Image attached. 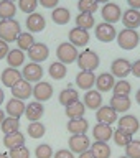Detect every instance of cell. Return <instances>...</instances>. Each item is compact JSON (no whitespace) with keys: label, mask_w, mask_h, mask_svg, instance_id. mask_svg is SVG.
Masks as SVG:
<instances>
[{"label":"cell","mask_w":140,"mask_h":158,"mask_svg":"<svg viewBox=\"0 0 140 158\" xmlns=\"http://www.w3.org/2000/svg\"><path fill=\"white\" fill-rule=\"evenodd\" d=\"M116 41L119 44V48L125 49V51H130V49H135L140 43V35L137 33V30H129L124 28L122 31L117 33Z\"/></svg>","instance_id":"1"},{"label":"cell","mask_w":140,"mask_h":158,"mask_svg":"<svg viewBox=\"0 0 140 158\" xmlns=\"http://www.w3.org/2000/svg\"><path fill=\"white\" fill-rule=\"evenodd\" d=\"M20 33H22V27L17 20H0V40L7 43H13L17 41Z\"/></svg>","instance_id":"2"},{"label":"cell","mask_w":140,"mask_h":158,"mask_svg":"<svg viewBox=\"0 0 140 158\" xmlns=\"http://www.w3.org/2000/svg\"><path fill=\"white\" fill-rule=\"evenodd\" d=\"M78 66L81 71H92L94 69L99 68V63H101V59H99V54L96 51H92V49H86V51L79 53L78 56Z\"/></svg>","instance_id":"3"},{"label":"cell","mask_w":140,"mask_h":158,"mask_svg":"<svg viewBox=\"0 0 140 158\" xmlns=\"http://www.w3.org/2000/svg\"><path fill=\"white\" fill-rule=\"evenodd\" d=\"M56 56L59 59V63L71 64V63H74L78 59L79 53H78V48L74 46V44H71L69 41H64V43H61L56 48Z\"/></svg>","instance_id":"4"},{"label":"cell","mask_w":140,"mask_h":158,"mask_svg":"<svg viewBox=\"0 0 140 158\" xmlns=\"http://www.w3.org/2000/svg\"><path fill=\"white\" fill-rule=\"evenodd\" d=\"M68 145H69V150L73 153H78V155H81L84 153L86 150L91 148V140H89V137L86 133H79V135H71L68 140Z\"/></svg>","instance_id":"5"},{"label":"cell","mask_w":140,"mask_h":158,"mask_svg":"<svg viewBox=\"0 0 140 158\" xmlns=\"http://www.w3.org/2000/svg\"><path fill=\"white\" fill-rule=\"evenodd\" d=\"M130 69H132V63L125 58H117L111 64V74L119 79H125L130 74Z\"/></svg>","instance_id":"6"},{"label":"cell","mask_w":140,"mask_h":158,"mask_svg":"<svg viewBox=\"0 0 140 158\" xmlns=\"http://www.w3.org/2000/svg\"><path fill=\"white\" fill-rule=\"evenodd\" d=\"M94 33H96V38L102 43H111L117 36V31H116V28H114V25L106 23V22L96 25V31Z\"/></svg>","instance_id":"7"},{"label":"cell","mask_w":140,"mask_h":158,"mask_svg":"<svg viewBox=\"0 0 140 158\" xmlns=\"http://www.w3.org/2000/svg\"><path fill=\"white\" fill-rule=\"evenodd\" d=\"M101 15H102V18L106 23L114 25L116 22H119V20L122 18V10L117 3L109 2V3H104V7L101 10Z\"/></svg>","instance_id":"8"},{"label":"cell","mask_w":140,"mask_h":158,"mask_svg":"<svg viewBox=\"0 0 140 158\" xmlns=\"http://www.w3.org/2000/svg\"><path fill=\"white\" fill-rule=\"evenodd\" d=\"M68 40H69V43L74 44L76 48H83L89 43V31L87 30L79 28V27H74V28L69 30Z\"/></svg>","instance_id":"9"},{"label":"cell","mask_w":140,"mask_h":158,"mask_svg":"<svg viewBox=\"0 0 140 158\" xmlns=\"http://www.w3.org/2000/svg\"><path fill=\"white\" fill-rule=\"evenodd\" d=\"M32 96L35 97V101H38V102H46L53 96V86L46 81H40V82L35 84Z\"/></svg>","instance_id":"10"},{"label":"cell","mask_w":140,"mask_h":158,"mask_svg":"<svg viewBox=\"0 0 140 158\" xmlns=\"http://www.w3.org/2000/svg\"><path fill=\"white\" fill-rule=\"evenodd\" d=\"M22 76L28 82H40L43 77V68L38 63H28L27 66H23Z\"/></svg>","instance_id":"11"},{"label":"cell","mask_w":140,"mask_h":158,"mask_svg":"<svg viewBox=\"0 0 140 158\" xmlns=\"http://www.w3.org/2000/svg\"><path fill=\"white\" fill-rule=\"evenodd\" d=\"M49 56V48L45 43H35L32 48L28 49V58L32 59V63H43L46 61Z\"/></svg>","instance_id":"12"},{"label":"cell","mask_w":140,"mask_h":158,"mask_svg":"<svg viewBox=\"0 0 140 158\" xmlns=\"http://www.w3.org/2000/svg\"><path fill=\"white\" fill-rule=\"evenodd\" d=\"M46 27V20L41 13H30L27 17V30L30 33H40Z\"/></svg>","instance_id":"13"},{"label":"cell","mask_w":140,"mask_h":158,"mask_svg":"<svg viewBox=\"0 0 140 158\" xmlns=\"http://www.w3.org/2000/svg\"><path fill=\"white\" fill-rule=\"evenodd\" d=\"M33 94V87H32V82L25 81V79H22V81H18L15 86L12 87V96L15 99H20V101H27V99Z\"/></svg>","instance_id":"14"},{"label":"cell","mask_w":140,"mask_h":158,"mask_svg":"<svg viewBox=\"0 0 140 158\" xmlns=\"http://www.w3.org/2000/svg\"><path fill=\"white\" fill-rule=\"evenodd\" d=\"M0 79H2V84L3 86H7L12 89L15 84H17L18 81H22L23 76H22V71H18L17 68H5L2 71V76H0Z\"/></svg>","instance_id":"15"},{"label":"cell","mask_w":140,"mask_h":158,"mask_svg":"<svg viewBox=\"0 0 140 158\" xmlns=\"http://www.w3.org/2000/svg\"><path fill=\"white\" fill-rule=\"evenodd\" d=\"M119 128L124 130L125 133L129 135H134L135 132H138L140 128V122L135 115H130V114H127V115H124L119 118Z\"/></svg>","instance_id":"16"},{"label":"cell","mask_w":140,"mask_h":158,"mask_svg":"<svg viewBox=\"0 0 140 158\" xmlns=\"http://www.w3.org/2000/svg\"><path fill=\"white\" fill-rule=\"evenodd\" d=\"M96 118L99 123H109V125H112L114 122H117V112L114 110L111 106H101L96 110Z\"/></svg>","instance_id":"17"},{"label":"cell","mask_w":140,"mask_h":158,"mask_svg":"<svg viewBox=\"0 0 140 158\" xmlns=\"http://www.w3.org/2000/svg\"><path fill=\"white\" fill-rule=\"evenodd\" d=\"M76 86L83 91H89L96 86V74L92 71H79L76 76Z\"/></svg>","instance_id":"18"},{"label":"cell","mask_w":140,"mask_h":158,"mask_svg":"<svg viewBox=\"0 0 140 158\" xmlns=\"http://www.w3.org/2000/svg\"><path fill=\"white\" fill-rule=\"evenodd\" d=\"M122 23L124 27L129 30H137L140 27V10L129 8L125 12H122Z\"/></svg>","instance_id":"19"},{"label":"cell","mask_w":140,"mask_h":158,"mask_svg":"<svg viewBox=\"0 0 140 158\" xmlns=\"http://www.w3.org/2000/svg\"><path fill=\"white\" fill-rule=\"evenodd\" d=\"M114 135V130L109 123H99L92 128V137L96 142H109Z\"/></svg>","instance_id":"20"},{"label":"cell","mask_w":140,"mask_h":158,"mask_svg":"<svg viewBox=\"0 0 140 158\" xmlns=\"http://www.w3.org/2000/svg\"><path fill=\"white\" fill-rule=\"evenodd\" d=\"M43 114H45V106L38 101L30 102L27 106V109H25V115H27V118L30 122H40Z\"/></svg>","instance_id":"21"},{"label":"cell","mask_w":140,"mask_h":158,"mask_svg":"<svg viewBox=\"0 0 140 158\" xmlns=\"http://www.w3.org/2000/svg\"><path fill=\"white\" fill-rule=\"evenodd\" d=\"M114 84H116V77L112 76L111 73H102L96 76V87L99 92H109L114 89Z\"/></svg>","instance_id":"22"},{"label":"cell","mask_w":140,"mask_h":158,"mask_svg":"<svg viewBox=\"0 0 140 158\" xmlns=\"http://www.w3.org/2000/svg\"><path fill=\"white\" fill-rule=\"evenodd\" d=\"M25 109L27 106L23 104V101H20V99H15L12 97L10 101L7 102V106H5V110H7L8 117H15V118H20L25 114Z\"/></svg>","instance_id":"23"},{"label":"cell","mask_w":140,"mask_h":158,"mask_svg":"<svg viewBox=\"0 0 140 158\" xmlns=\"http://www.w3.org/2000/svg\"><path fill=\"white\" fill-rule=\"evenodd\" d=\"M109 106H111L117 114H124L130 109L132 102H130V97L129 96H112L111 101H109Z\"/></svg>","instance_id":"24"},{"label":"cell","mask_w":140,"mask_h":158,"mask_svg":"<svg viewBox=\"0 0 140 158\" xmlns=\"http://www.w3.org/2000/svg\"><path fill=\"white\" fill-rule=\"evenodd\" d=\"M84 106H86L87 109H91V110H97L99 107L102 106V96L99 91H94V89H89V91H86V94H84Z\"/></svg>","instance_id":"25"},{"label":"cell","mask_w":140,"mask_h":158,"mask_svg":"<svg viewBox=\"0 0 140 158\" xmlns=\"http://www.w3.org/2000/svg\"><path fill=\"white\" fill-rule=\"evenodd\" d=\"M89 130V122L86 118H69L68 120V132L71 135H79V133H86Z\"/></svg>","instance_id":"26"},{"label":"cell","mask_w":140,"mask_h":158,"mask_svg":"<svg viewBox=\"0 0 140 158\" xmlns=\"http://www.w3.org/2000/svg\"><path fill=\"white\" fill-rule=\"evenodd\" d=\"M3 145L12 150V148H17V147H22L25 145V135L22 132H13V133H7L3 137Z\"/></svg>","instance_id":"27"},{"label":"cell","mask_w":140,"mask_h":158,"mask_svg":"<svg viewBox=\"0 0 140 158\" xmlns=\"http://www.w3.org/2000/svg\"><path fill=\"white\" fill-rule=\"evenodd\" d=\"M79 101V92L76 91V89L73 87H68V89H63L61 92H59V104L64 107L71 106V104L78 102Z\"/></svg>","instance_id":"28"},{"label":"cell","mask_w":140,"mask_h":158,"mask_svg":"<svg viewBox=\"0 0 140 158\" xmlns=\"http://www.w3.org/2000/svg\"><path fill=\"white\" fill-rule=\"evenodd\" d=\"M7 63H8V66L10 68H18V66H23V63H25V53L22 51V49H18V48H13V49H10L8 54H7Z\"/></svg>","instance_id":"29"},{"label":"cell","mask_w":140,"mask_h":158,"mask_svg":"<svg viewBox=\"0 0 140 158\" xmlns=\"http://www.w3.org/2000/svg\"><path fill=\"white\" fill-rule=\"evenodd\" d=\"M17 13V5L10 0H0V20H12Z\"/></svg>","instance_id":"30"},{"label":"cell","mask_w":140,"mask_h":158,"mask_svg":"<svg viewBox=\"0 0 140 158\" xmlns=\"http://www.w3.org/2000/svg\"><path fill=\"white\" fill-rule=\"evenodd\" d=\"M48 73H49V76H51V79L63 81V79L66 77V74H68V68H66V64L56 61V63H51V64H49Z\"/></svg>","instance_id":"31"},{"label":"cell","mask_w":140,"mask_h":158,"mask_svg":"<svg viewBox=\"0 0 140 158\" xmlns=\"http://www.w3.org/2000/svg\"><path fill=\"white\" fill-rule=\"evenodd\" d=\"M51 20H53V23H56V25H66L69 20H71V12L64 7H56L51 13Z\"/></svg>","instance_id":"32"},{"label":"cell","mask_w":140,"mask_h":158,"mask_svg":"<svg viewBox=\"0 0 140 158\" xmlns=\"http://www.w3.org/2000/svg\"><path fill=\"white\" fill-rule=\"evenodd\" d=\"M91 152L96 155V158H111L112 150L107 145V142H94L91 145Z\"/></svg>","instance_id":"33"},{"label":"cell","mask_w":140,"mask_h":158,"mask_svg":"<svg viewBox=\"0 0 140 158\" xmlns=\"http://www.w3.org/2000/svg\"><path fill=\"white\" fill-rule=\"evenodd\" d=\"M64 109H66V117L68 118H81L84 115V112H86V106H84V102H81V101L74 102V104H71V106H68Z\"/></svg>","instance_id":"34"},{"label":"cell","mask_w":140,"mask_h":158,"mask_svg":"<svg viewBox=\"0 0 140 158\" xmlns=\"http://www.w3.org/2000/svg\"><path fill=\"white\" fill-rule=\"evenodd\" d=\"M36 43L35 41V38H33V35L32 33H20L18 35V38H17V44H18V49H22V51H28L30 48L33 46V44Z\"/></svg>","instance_id":"35"},{"label":"cell","mask_w":140,"mask_h":158,"mask_svg":"<svg viewBox=\"0 0 140 158\" xmlns=\"http://www.w3.org/2000/svg\"><path fill=\"white\" fill-rule=\"evenodd\" d=\"M0 127H2V132L5 135H7V133H13V132H20V118L5 117Z\"/></svg>","instance_id":"36"},{"label":"cell","mask_w":140,"mask_h":158,"mask_svg":"<svg viewBox=\"0 0 140 158\" xmlns=\"http://www.w3.org/2000/svg\"><path fill=\"white\" fill-rule=\"evenodd\" d=\"M94 15L92 13H78L76 17V27L83 30H91L94 27Z\"/></svg>","instance_id":"37"},{"label":"cell","mask_w":140,"mask_h":158,"mask_svg":"<svg viewBox=\"0 0 140 158\" xmlns=\"http://www.w3.org/2000/svg\"><path fill=\"white\" fill-rule=\"evenodd\" d=\"M27 133L30 138H41L46 133V128H45L41 122H32L27 128Z\"/></svg>","instance_id":"38"},{"label":"cell","mask_w":140,"mask_h":158,"mask_svg":"<svg viewBox=\"0 0 140 158\" xmlns=\"http://www.w3.org/2000/svg\"><path fill=\"white\" fill-rule=\"evenodd\" d=\"M97 8H99L97 0H78L79 13H94Z\"/></svg>","instance_id":"39"},{"label":"cell","mask_w":140,"mask_h":158,"mask_svg":"<svg viewBox=\"0 0 140 158\" xmlns=\"http://www.w3.org/2000/svg\"><path fill=\"white\" fill-rule=\"evenodd\" d=\"M114 96H129L132 91V86L127 79H119V81L114 84Z\"/></svg>","instance_id":"40"},{"label":"cell","mask_w":140,"mask_h":158,"mask_svg":"<svg viewBox=\"0 0 140 158\" xmlns=\"http://www.w3.org/2000/svg\"><path fill=\"white\" fill-rule=\"evenodd\" d=\"M112 138H114V142H116L117 147H125V145H129V143H130L132 135H129V133H125L124 130H121V128H117V130L114 132Z\"/></svg>","instance_id":"41"},{"label":"cell","mask_w":140,"mask_h":158,"mask_svg":"<svg viewBox=\"0 0 140 158\" xmlns=\"http://www.w3.org/2000/svg\"><path fill=\"white\" fill-rule=\"evenodd\" d=\"M125 156L140 158V140H130V143L125 145Z\"/></svg>","instance_id":"42"},{"label":"cell","mask_w":140,"mask_h":158,"mask_svg":"<svg viewBox=\"0 0 140 158\" xmlns=\"http://www.w3.org/2000/svg\"><path fill=\"white\" fill-rule=\"evenodd\" d=\"M18 7L23 13H35L38 7V0H18Z\"/></svg>","instance_id":"43"},{"label":"cell","mask_w":140,"mask_h":158,"mask_svg":"<svg viewBox=\"0 0 140 158\" xmlns=\"http://www.w3.org/2000/svg\"><path fill=\"white\" fill-rule=\"evenodd\" d=\"M35 155H36V158H53V148L48 143H43V145L36 147Z\"/></svg>","instance_id":"44"},{"label":"cell","mask_w":140,"mask_h":158,"mask_svg":"<svg viewBox=\"0 0 140 158\" xmlns=\"http://www.w3.org/2000/svg\"><path fill=\"white\" fill-rule=\"evenodd\" d=\"M10 158H30V150L25 145L22 147H17V148H12L8 153Z\"/></svg>","instance_id":"45"},{"label":"cell","mask_w":140,"mask_h":158,"mask_svg":"<svg viewBox=\"0 0 140 158\" xmlns=\"http://www.w3.org/2000/svg\"><path fill=\"white\" fill-rule=\"evenodd\" d=\"M53 158H74V153H73L71 150H66V148H63V150H58L56 153H54Z\"/></svg>","instance_id":"46"},{"label":"cell","mask_w":140,"mask_h":158,"mask_svg":"<svg viewBox=\"0 0 140 158\" xmlns=\"http://www.w3.org/2000/svg\"><path fill=\"white\" fill-rule=\"evenodd\" d=\"M38 3L41 5V7L45 8H56L58 7V3H59V0H38Z\"/></svg>","instance_id":"47"},{"label":"cell","mask_w":140,"mask_h":158,"mask_svg":"<svg viewBox=\"0 0 140 158\" xmlns=\"http://www.w3.org/2000/svg\"><path fill=\"white\" fill-rule=\"evenodd\" d=\"M8 51H10V48H8V43H7V41H3V40H0V59L7 58Z\"/></svg>","instance_id":"48"},{"label":"cell","mask_w":140,"mask_h":158,"mask_svg":"<svg viewBox=\"0 0 140 158\" xmlns=\"http://www.w3.org/2000/svg\"><path fill=\"white\" fill-rule=\"evenodd\" d=\"M130 73H132L135 77H140V59H137L135 63H132V69H130Z\"/></svg>","instance_id":"49"},{"label":"cell","mask_w":140,"mask_h":158,"mask_svg":"<svg viewBox=\"0 0 140 158\" xmlns=\"http://www.w3.org/2000/svg\"><path fill=\"white\" fill-rule=\"evenodd\" d=\"M127 3H129V8L140 10V0H127Z\"/></svg>","instance_id":"50"},{"label":"cell","mask_w":140,"mask_h":158,"mask_svg":"<svg viewBox=\"0 0 140 158\" xmlns=\"http://www.w3.org/2000/svg\"><path fill=\"white\" fill-rule=\"evenodd\" d=\"M79 158H96V155H94V153L91 152V148H89V150H86L84 153H81Z\"/></svg>","instance_id":"51"},{"label":"cell","mask_w":140,"mask_h":158,"mask_svg":"<svg viewBox=\"0 0 140 158\" xmlns=\"http://www.w3.org/2000/svg\"><path fill=\"white\" fill-rule=\"evenodd\" d=\"M3 99H5V92H3V89H0V106H2Z\"/></svg>","instance_id":"52"},{"label":"cell","mask_w":140,"mask_h":158,"mask_svg":"<svg viewBox=\"0 0 140 158\" xmlns=\"http://www.w3.org/2000/svg\"><path fill=\"white\" fill-rule=\"evenodd\" d=\"M3 118H5V112L0 109V125H2V122H3Z\"/></svg>","instance_id":"53"},{"label":"cell","mask_w":140,"mask_h":158,"mask_svg":"<svg viewBox=\"0 0 140 158\" xmlns=\"http://www.w3.org/2000/svg\"><path fill=\"white\" fill-rule=\"evenodd\" d=\"M135 101H137V104L140 106V89L137 91V94H135Z\"/></svg>","instance_id":"54"},{"label":"cell","mask_w":140,"mask_h":158,"mask_svg":"<svg viewBox=\"0 0 140 158\" xmlns=\"http://www.w3.org/2000/svg\"><path fill=\"white\" fill-rule=\"evenodd\" d=\"M0 158H10V156L7 155V153H0Z\"/></svg>","instance_id":"55"},{"label":"cell","mask_w":140,"mask_h":158,"mask_svg":"<svg viewBox=\"0 0 140 158\" xmlns=\"http://www.w3.org/2000/svg\"><path fill=\"white\" fill-rule=\"evenodd\" d=\"M97 2H99V3H101V2H102V3H109V0H97Z\"/></svg>","instance_id":"56"},{"label":"cell","mask_w":140,"mask_h":158,"mask_svg":"<svg viewBox=\"0 0 140 158\" xmlns=\"http://www.w3.org/2000/svg\"><path fill=\"white\" fill-rule=\"evenodd\" d=\"M119 158H129V156H119Z\"/></svg>","instance_id":"57"},{"label":"cell","mask_w":140,"mask_h":158,"mask_svg":"<svg viewBox=\"0 0 140 158\" xmlns=\"http://www.w3.org/2000/svg\"><path fill=\"white\" fill-rule=\"evenodd\" d=\"M10 2H15V0H10Z\"/></svg>","instance_id":"58"}]
</instances>
